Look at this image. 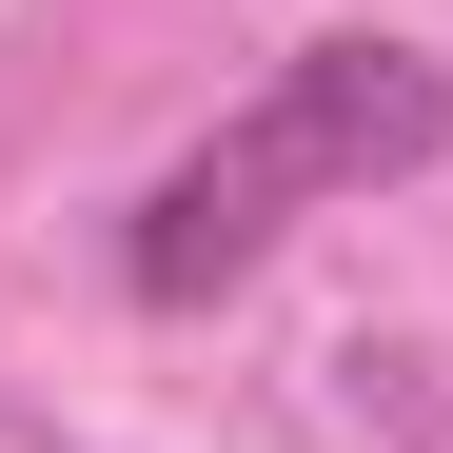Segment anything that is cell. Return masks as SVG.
I'll list each match as a JSON object with an SVG mask.
<instances>
[{
  "label": "cell",
  "instance_id": "2",
  "mask_svg": "<svg viewBox=\"0 0 453 453\" xmlns=\"http://www.w3.org/2000/svg\"><path fill=\"white\" fill-rule=\"evenodd\" d=\"M335 374H355V414L395 434V453H453V355H414V335H355Z\"/></svg>",
  "mask_w": 453,
  "mask_h": 453
},
{
  "label": "cell",
  "instance_id": "1",
  "mask_svg": "<svg viewBox=\"0 0 453 453\" xmlns=\"http://www.w3.org/2000/svg\"><path fill=\"white\" fill-rule=\"evenodd\" d=\"M434 158H453V59H434V40H296L276 80L138 197L119 276H138V316H197V296H237L296 217L395 197V178H434Z\"/></svg>",
  "mask_w": 453,
  "mask_h": 453
}]
</instances>
